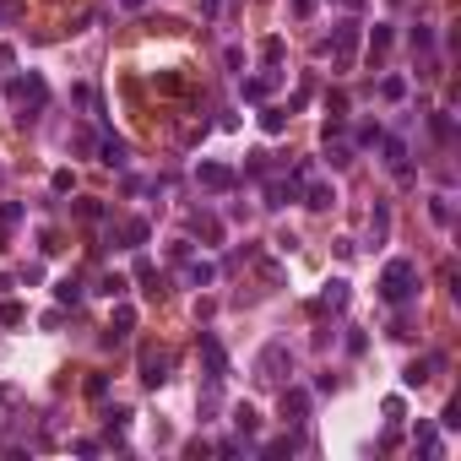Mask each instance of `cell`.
I'll list each match as a JSON object with an SVG mask.
<instances>
[{
    "label": "cell",
    "instance_id": "cell-1",
    "mask_svg": "<svg viewBox=\"0 0 461 461\" xmlns=\"http://www.w3.org/2000/svg\"><path fill=\"white\" fill-rule=\"evenodd\" d=\"M413 282H418V272H413V261H391L380 272V293L391 299V304H401L407 293H413Z\"/></svg>",
    "mask_w": 461,
    "mask_h": 461
},
{
    "label": "cell",
    "instance_id": "cell-2",
    "mask_svg": "<svg viewBox=\"0 0 461 461\" xmlns=\"http://www.w3.org/2000/svg\"><path fill=\"white\" fill-rule=\"evenodd\" d=\"M331 49H337V60H342V65L353 60V49H358V22H342V28L331 33Z\"/></svg>",
    "mask_w": 461,
    "mask_h": 461
},
{
    "label": "cell",
    "instance_id": "cell-3",
    "mask_svg": "<svg viewBox=\"0 0 461 461\" xmlns=\"http://www.w3.org/2000/svg\"><path fill=\"white\" fill-rule=\"evenodd\" d=\"M255 369H261V380H282V369H288V348H266Z\"/></svg>",
    "mask_w": 461,
    "mask_h": 461
},
{
    "label": "cell",
    "instance_id": "cell-4",
    "mask_svg": "<svg viewBox=\"0 0 461 461\" xmlns=\"http://www.w3.org/2000/svg\"><path fill=\"white\" fill-rule=\"evenodd\" d=\"M201 184H206V190H233V169H223V163H201Z\"/></svg>",
    "mask_w": 461,
    "mask_h": 461
},
{
    "label": "cell",
    "instance_id": "cell-5",
    "mask_svg": "<svg viewBox=\"0 0 461 461\" xmlns=\"http://www.w3.org/2000/svg\"><path fill=\"white\" fill-rule=\"evenodd\" d=\"M163 369H169V358H163V353H141V380H147V385H163V380H169Z\"/></svg>",
    "mask_w": 461,
    "mask_h": 461
},
{
    "label": "cell",
    "instance_id": "cell-6",
    "mask_svg": "<svg viewBox=\"0 0 461 461\" xmlns=\"http://www.w3.org/2000/svg\"><path fill=\"white\" fill-rule=\"evenodd\" d=\"M201 353H206V369H212V380H223V369H228V358H223V348H217L212 337H201Z\"/></svg>",
    "mask_w": 461,
    "mask_h": 461
},
{
    "label": "cell",
    "instance_id": "cell-7",
    "mask_svg": "<svg viewBox=\"0 0 461 461\" xmlns=\"http://www.w3.org/2000/svg\"><path fill=\"white\" fill-rule=\"evenodd\" d=\"M11 92H16V98H33V104H44V82H38V77H22Z\"/></svg>",
    "mask_w": 461,
    "mask_h": 461
},
{
    "label": "cell",
    "instance_id": "cell-8",
    "mask_svg": "<svg viewBox=\"0 0 461 461\" xmlns=\"http://www.w3.org/2000/svg\"><path fill=\"white\" fill-rule=\"evenodd\" d=\"M282 413L304 418V413H309V396H304V391H288V396H282Z\"/></svg>",
    "mask_w": 461,
    "mask_h": 461
},
{
    "label": "cell",
    "instance_id": "cell-9",
    "mask_svg": "<svg viewBox=\"0 0 461 461\" xmlns=\"http://www.w3.org/2000/svg\"><path fill=\"white\" fill-rule=\"evenodd\" d=\"M120 239H125V245H141V239H147V223H141V217H130V223L120 228Z\"/></svg>",
    "mask_w": 461,
    "mask_h": 461
},
{
    "label": "cell",
    "instance_id": "cell-10",
    "mask_svg": "<svg viewBox=\"0 0 461 461\" xmlns=\"http://www.w3.org/2000/svg\"><path fill=\"white\" fill-rule=\"evenodd\" d=\"M114 326H120V331H114V337H125V331H130V326H136V309H130V304H120V309H114Z\"/></svg>",
    "mask_w": 461,
    "mask_h": 461
},
{
    "label": "cell",
    "instance_id": "cell-11",
    "mask_svg": "<svg viewBox=\"0 0 461 461\" xmlns=\"http://www.w3.org/2000/svg\"><path fill=\"white\" fill-rule=\"evenodd\" d=\"M326 304H331V309L348 304V282H331V288H326Z\"/></svg>",
    "mask_w": 461,
    "mask_h": 461
},
{
    "label": "cell",
    "instance_id": "cell-12",
    "mask_svg": "<svg viewBox=\"0 0 461 461\" xmlns=\"http://www.w3.org/2000/svg\"><path fill=\"white\" fill-rule=\"evenodd\" d=\"M369 49H374V55H385V49H391V28H374V38H369Z\"/></svg>",
    "mask_w": 461,
    "mask_h": 461
},
{
    "label": "cell",
    "instance_id": "cell-13",
    "mask_svg": "<svg viewBox=\"0 0 461 461\" xmlns=\"http://www.w3.org/2000/svg\"><path fill=\"white\" fill-rule=\"evenodd\" d=\"M104 163H125V141H104Z\"/></svg>",
    "mask_w": 461,
    "mask_h": 461
},
{
    "label": "cell",
    "instance_id": "cell-14",
    "mask_svg": "<svg viewBox=\"0 0 461 461\" xmlns=\"http://www.w3.org/2000/svg\"><path fill=\"white\" fill-rule=\"evenodd\" d=\"M380 92H385V98H401V92H407V82H401V77H385Z\"/></svg>",
    "mask_w": 461,
    "mask_h": 461
},
{
    "label": "cell",
    "instance_id": "cell-15",
    "mask_svg": "<svg viewBox=\"0 0 461 461\" xmlns=\"http://www.w3.org/2000/svg\"><path fill=\"white\" fill-rule=\"evenodd\" d=\"M309 206H331V190L326 184H309Z\"/></svg>",
    "mask_w": 461,
    "mask_h": 461
},
{
    "label": "cell",
    "instance_id": "cell-16",
    "mask_svg": "<svg viewBox=\"0 0 461 461\" xmlns=\"http://www.w3.org/2000/svg\"><path fill=\"white\" fill-rule=\"evenodd\" d=\"M22 315H28V309H22V304H0V321H6V326H16V321H22Z\"/></svg>",
    "mask_w": 461,
    "mask_h": 461
},
{
    "label": "cell",
    "instance_id": "cell-17",
    "mask_svg": "<svg viewBox=\"0 0 461 461\" xmlns=\"http://www.w3.org/2000/svg\"><path fill=\"white\" fill-rule=\"evenodd\" d=\"M55 293H60V304H77V299H82V288H77V282H60Z\"/></svg>",
    "mask_w": 461,
    "mask_h": 461
},
{
    "label": "cell",
    "instance_id": "cell-18",
    "mask_svg": "<svg viewBox=\"0 0 461 461\" xmlns=\"http://www.w3.org/2000/svg\"><path fill=\"white\" fill-rule=\"evenodd\" d=\"M429 380V364H407V385H423Z\"/></svg>",
    "mask_w": 461,
    "mask_h": 461
},
{
    "label": "cell",
    "instance_id": "cell-19",
    "mask_svg": "<svg viewBox=\"0 0 461 461\" xmlns=\"http://www.w3.org/2000/svg\"><path fill=\"white\" fill-rule=\"evenodd\" d=\"M136 6H141V0H125V11H136Z\"/></svg>",
    "mask_w": 461,
    "mask_h": 461
}]
</instances>
